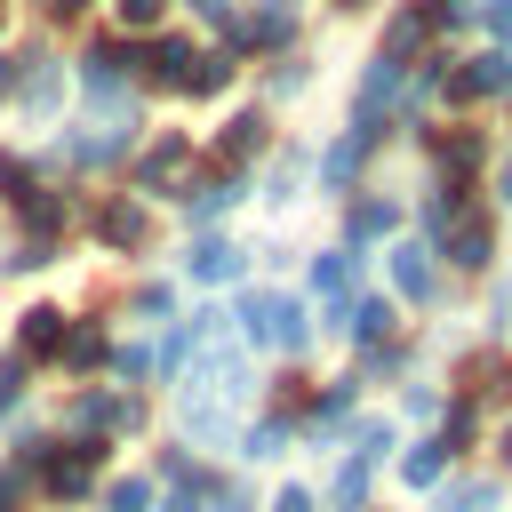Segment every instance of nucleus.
I'll return each mask as SVG.
<instances>
[{
    "label": "nucleus",
    "mask_w": 512,
    "mask_h": 512,
    "mask_svg": "<svg viewBox=\"0 0 512 512\" xmlns=\"http://www.w3.org/2000/svg\"><path fill=\"white\" fill-rule=\"evenodd\" d=\"M160 512H200V496H192V488H176V496H168Z\"/></svg>",
    "instance_id": "45"
},
{
    "label": "nucleus",
    "mask_w": 512,
    "mask_h": 512,
    "mask_svg": "<svg viewBox=\"0 0 512 512\" xmlns=\"http://www.w3.org/2000/svg\"><path fill=\"white\" fill-rule=\"evenodd\" d=\"M224 48L240 56H280V48H304V0H248L224 32Z\"/></svg>",
    "instance_id": "8"
},
{
    "label": "nucleus",
    "mask_w": 512,
    "mask_h": 512,
    "mask_svg": "<svg viewBox=\"0 0 512 512\" xmlns=\"http://www.w3.org/2000/svg\"><path fill=\"white\" fill-rule=\"evenodd\" d=\"M440 264H448V280H456V288H480L488 272H504V216L480 200V208L440 240Z\"/></svg>",
    "instance_id": "5"
},
{
    "label": "nucleus",
    "mask_w": 512,
    "mask_h": 512,
    "mask_svg": "<svg viewBox=\"0 0 512 512\" xmlns=\"http://www.w3.org/2000/svg\"><path fill=\"white\" fill-rule=\"evenodd\" d=\"M192 160H200L192 128H160V136H152V144L136 152V192H184Z\"/></svg>",
    "instance_id": "11"
},
{
    "label": "nucleus",
    "mask_w": 512,
    "mask_h": 512,
    "mask_svg": "<svg viewBox=\"0 0 512 512\" xmlns=\"http://www.w3.org/2000/svg\"><path fill=\"white\" fill-rule=\"evenodd\" d=\"M288 448H296V416H256V424H240V440H232L240 464H280Z\"/></svg>",
    "instance_id": "26"
},
{
    "label": "nucleus",
    "mask_w": 512,
    "mask_h": 512,
    "mask_svg": "<svg viewBox=\"0 0 512 512\" xmlns=\"http://www.w3.org/2000/svg\"><path fill=\"white\" fill-rule=\"evenodd\" d=\"M440 408H448V376H424V368H416V376H400V384H392V416H400V424L432 432V424H440Z\"/></svg>",
    "instance_id": "22"
},
{
    "label": "nucleus",
    "mask_w": 512,
    "mask_h": 512,
    "mask_svg": "<svg viewBox=\"0 0 512 512\" xmlns=\"http://www.w3.org/2000/svg\"><path fill=\"white\" fill-rule=\"evenodd\" d=\"M232 328H240L248 352H288V360H304L312 336H320V320H312V304L296 288H240Z\"/></svg>",
    "instance_id": "1"
},
{
    "label": "nucleus",
    "mask_w": 512,
    "mask_h": 512,
    "mask_svg": "<svg viewBox=\"0 0 512 512\" xmlns=\"http://www.w3.org/2000/svg\"><path fill=\"white\" fill-rule=\"evenodd\" d=\"M344 448H352V456H368V464H392V448H400V416L360 408V416L344 424Z\"/></svg>",
    "instance_id": "28"
},
{
    "label": "nucleus",
    "mask_w": 512,
    "mask_h": 512,
    "mask_svg": "<svg viewBox=\"0 0 512 512\" xmlns=\"http://www.w3.org/2000/svg\"><path fill=\"white\" fill-rule=\"evenodd\" d=\"M264 512H320V488H304V480H280Z\"/></svg>",
    "instance_id": "40"
},
{
    "label": "nucleus",
    "mask_w": 512,
    "mask_h": 512,
    "mask_svg": "<svg viewBox=\"0 0 512 512\" xmlns=\"http://www.w3.org/2000/svg\"><path fill=\"white\" fill-rule=\"evenodd\" d=\"M184 280H200V288H240V280H248V248L224 240V232H200V240L184 248Z\"/></svg>",
    "instance_id": "16"
},
{
    "label": "nucleus",
    "mask_w": 512,
    "mask_h": 512,
    "mask_svg": "<svg viewBox=\"0 0 512 512\" xmlns=\"http://www.w3.org/2000/svg\"><path fill=\"white\" fill-rule=\"evenodd\" d=\"M488 456H496V472L512 480V408H504V416L488 424Z\"/></svg>",
    "instance_id": "42"
},
{
    "label": "nucleus",
    "mask_w": 512,
    "mask_h": 512,
    "mask_svg": "<svg viewBox=\"0 0 512 512\" xmlns=\"http://www.w3.org/2000/svg\"><path fill=\"white\" fill-rule=\"evenodd\" d=\"M320 8H328V16H336V24H360V16H376V8H384V0H320Z\"/></svg>",
    "instance_id": "44"
},
{
    "label": "nucleus",
    "mask_w": 512,
    "mask_h": 512,
    "mask_svg": "<svg viewBox=\"0 0 512 512\" xmlns=\"http://www.w3.org/2000/svg\"><path fill=\"white\" fill-rule=\"evenodd\" d=\"M480 200H488V192H456V184H432V176H424V192L408 200V232H424V240L440 248V240H448Z\"/></svg>",
    "instance_id": "13"
},
{
    "label": "nucleus",
    "mask_w": 512,
    "mask_h": 512,
    "mask_svg": "<svg viewBox=\"0 0 512 512\" xmlns=\"http://www.w3.org/2000/svg\"><path fill=\"white\" fill-rule=\"evenodd\" d=\"M0 512H16V488H8V480H0Z\"/></svg>",
    "instance_id": "48"
},
{
    "label": "nucleus",
    "mask_w": 512,
    "mask_h": 512,
    "mask_svg": "<svg viewBox=\"0 0 512 512\" xmlns=\"http://www.w3.org/2000/svg\"><path fill=\"white\" fill-rule=\"evenodd\" d=\"M56 96H64L56 64H48V56H32V112H56Z\"/></svg>",
    "instance_id": "39"
},
{
    "label": "nucleus",
    "mask_w": 512,
    "mask_h": 512,
    "mask_svg": "<svg viewBox=\"0 0 512 512\" xmlns=\"http://www.w3.org/2000/svg\"><path fill=\"white\" fill-rule=\"evenodd\" d=\"M392 152V136L384 128H328L320 144H312V192L320 200H352L360 184H376V160Z\"/></svg>",
    "instance_id": "2"
},
{
    "label": "nucleus",
    "mask_w": 512,
    "mask_h": 512,
    "mask_svg": "<svg viewBox=\"0 0 512 512\" xmlns=\"http://www.w3.org/2000/svg\"><path fill=\"white\" fill-rule=\"evenodd\" d=\"M96 456H104L96 440H80L72 456H48V496H56V504H72V496H88V480H96Z\"/></svg>",
    "instance_id": "29"
},
{
    "label": "nucleus",
    "mask_w": 512,
    "mask_h": 512,
    "mask_svg": "<svg viewBox=\"0 0 512 512\" xmlns=\"http://www.w3.org/2000/svg\"><path fill=\"white\" fill-rule=\"evenodd\" d=\"M232 88H240V48H200L184 96H192V104H216V96H232Z\"/></svg>",
    "instance_id": "27"
},
{
    "label": "nucleus",
    "mask_w": 512,
    "mask_h": 512,
    "mask_svg": "<svg viewBox=\"0 0 512 512\" xmlns=\"http://www.w3.org/2000/svg\"><path fill=\"white\" fill-rule=\"evenodd\" d=\"M448 392H456V400H480L488 416H504V408H512V344L464 336L456 360H448Z\"/></svg>",
    "instance_id": "4"
},
{
    "label": "nucleus",
    "mask_w": 512,
    "mask_h": 512,
    "mask_svg": "<svg viewBox=\"0 0 512 512\" xmlns=\"http://www.w3.org/2000/svg\"><path fill=\"white\" fill-rule=\"evenodd\" d=\"M304 288H312L320 304H344V296H360V288H368V248H352V240H328V248H312V256H304Z\"/></svg>",
    "instance_id": "10"
},
{
    "label": "nucleus",
    "mask_w": 512,
    "mask_h": 512,
    "mask_svg": "<svg viewBox=\"0 0 512 512\" xmlns=\"http://www.w3.org/2000/svg\"><path fill=\"white\" fill-rule=\"evenodd\" d=\"M64 328H72V320H64L56 304H32V312H24V352H32V360H56V352H64Z\"/></svg>",
    "instance_id": "31"
},
{
    "label": "nucleus",
    "mask_w": 512,
    "mask_h": 512,
    "mask_svg": "<svg viewBox=\"0 0 512 512\" xmlns=\"http://www.w3.org/2000/svg\"><path fill=\"white\" fill-rule=\"evenodd\" d=\"M112 368H120V384H144V376H160V360H152L144 344H112Z\"/></svg>",
    "instance_id": "37"
},
{
    "label": "nucleus",
    "mask_w": 512,
    "mask_h": 512,
    "mask_svg": "<svg viewBox=\"0 0 512 512\" xmlns=\"http://www.w3.org/2000/svg\"><path fill=\"white\" fill-rule=\"evenodd\" d=\"M72 424L128 440V432H144V400H136V392H80V400H72Z\"/></svg>",
    "instance_id": "20"
},
{
    "label": "nucleus",
    "mask_w": 512,
    "mask_h": 512,
    "mask_svg": "<svg viewBox=\"0 0 512 512\" xmlns=\"http://www.w3.org/2000/svg\"><path fill=\"white\" fill-rule=\"evenodd\" d=\"M408 232V192H392V184H360L352 200H336V240H352V248H384V240H400Z\"/></svg>",
    "instance_id": "7"
},
{
    "label": "nucleus",
    "mask_w": 512,
    "mask_h": 512,
    "mask_svg": "<svg viewBox=\"0 0 512 512\" xmlns=\"http://www.w3.org/2000/svg\"><path fill=\"white\" fill-rule=\"evenodd\" d=\"M376 472H384V464L336 448V472H328V488H320V512H368V504H376Z\"/></svg>",
    "instance_id": "18"
},
{
    "label": "nucleus",
    "mask_w": 512,
    "mask_h": 512,
    "mask_svg": "<svg viewBox=\"0 0 512 512\" xmlns=\"http://www.w3.org/2000/svg\"><path fill=\"white\" fill-rule=\"evenodd\" d=\"M96 240H104L112 256L144 248V240H152V216H144V200H104V208H96Z\"/></svg>",
    "instance_id": "25"
},
{
    "label": "nucleus",
    "mask_w": 512,
    "mask_h": 512,
    "mask_svg": "<svg viewBox=\"0 0 512 512\" xmlns=\"http://www.w3.org/2000/svg\"><path fill=\"white\" fill-rule=\"evenodd\" d=\"M384 288L400 296V312H448L456 304V280H448V264H440V248L424 240V232H400V240H384Z\"/></svg>",
    "instance_id": "3"
},
{
    "label": "nucleus",
    "mask_w": 512,
    "mask_h": 512,
    "mask_svg": "<svg viewBox=\"0 0 512 512\" xmlns=\"http://www.w3.org/2000/svg\"><path fill=\"white\" fill-rule=\"evenodd\" d=\"M488 424H496V416H488L480 400H456V392H448V408H440V424H432V432H440V440H448V456L464 464V456H480V448H488Z\"/></svg>",
    "instance_id": "23"
},
{
    "label": "nucleus",
    "mask_w": 512,
    "mask_h": 512,
    "mask_svg": "<svg viewBox=\"0 0 512 512\" xmlns=\"http://www.w3.org/2000/svg\"><path fill=\"white\" fill-rule=\"evenodd\" d=\"M112 16H120V32H152L168 16V0H112Z\"/></svg>",
    "instance_id": "38"
},
{
    "label": "nucleus",
    "mask_w": 512,
    "mask_h": 512,
    "mask_svg": "<svg viewBox=\"0 0 512 512\" xmlns=\"http://www.w3.org/2000/svg\"><path fill=\"white\" fill-rule=\"evenodd\" d=\"M16 80H24V72H16L8 56H0V96H16Z\"/></svg>",
    "instance_id": "46"
},
{
    "label": "nucleus",
    "mask_w": 512,
    "mask_h": 512,
    "mask_svg": "<svg viewBox=\"0 0 512 512\" xmlns=\"http://www.w3.org/2000/svg\"><path fill=\"white\" fill-rule=\"evenodd\" d=\"M400 328H408V312H400L392 288H360V296L328 304V320H320V336H336V344H352V352H376V344H392Z\"/></svg>",
    "instance_id": "6"
},
{
    "label": "nucleus",
    "mask_w": 512,
    "mask_h": 512,
    "mask_svg": "<svg viewBox=\"0 0 512 512\" xmlns=\"http://www.w3.org/2000/svg\"><path fill=\"white\" fill-rule=\"evenodd\" d=\"M448 472H456V456H448V440H440V432H416V440H400V448H392V480H400L408 496H432Z\"/></svg>",
    "instance_id": "15"
},
{
    "label": "nucleus",
    "mask_w": 512,
    "mask_h": 512,
    "mask_svg": "<svg viewBox=\"0 0 512 512\" xmlns=\"http://www.w3.org/2000/svg\"><path fill=\"white\" fill-rule=\"evenodd\" d=\"M256 168H264V192H256L264 208H296V200L312 192V144H304V136H296V144H272Z\"/></svg>",
    "instance_id": "14"
},
{
    "label": "nucleus",
    "mask_w": 512,
    "mask_h": 512,
    "mask_svg": "<svg viewBox=\"0 0 512 512\" xmlns=\"http://www.w3.org/2000/svg\"><path fill=\"white\" fill-rule=\"evenodd\" d=\"M104 360H112V336H104L96 320L64 328V368H104Z\"/></svg>",
    "instance_id": "32"
},
{
    "label": "nucleus",
    "mask_w": 512,
    "mask_h": 512,
    "mask_svg": "<svg viewBox=\"0 0 512 512\" xmlns=\"http://www.w3.org/2000/svg\"><path fill=\"white\" fill-rule=\"evenodd\" d=\"M104 512H152V480H144V472L112 480V488H104Z\"/></svg>",
    "instance_id": "35"
},
{
    "label": "nucleus",
    "mask_w": 512,
    "mask_h": 512,
    "mask_svg": "<svg viewBox=\"0 0 512 512\" xmlns=\"http://www.w3.org/2000/svg\"><path fill=\"white\" fill-rule=\"evenodd\" d=\"M0 24H8V0H0Z\"/></svg>",
    "instance_id": "50"
},
{
    "label": "nucleus",
    "mask_w": 512,
    "mask_h": 512,
    "mask_svg": "<svg viewBox=\"0 0 512 512\" xmlns=\"http://www.w3.org/2000/svg\"><path fill=\"white\" fill-rule=\"evenodd\" d=\"M376 48H384L392 64H416V56L432 48V16H424V0H384V24H376Z\"/></svg>",
    "instance_id": "17"
},
{
    "label": "nucleus",
    "mask_w": 512,
    "mask_h": 512,
    "mask_svg": "<svg viewBox=\"0 0 512 512\" xmlns=\"http://www.w3.org/2000/svg\"><path fill=\"white\" fill-rule=\"evenodd\" d=\"M176 200H184L192 232H216V224H224V216H232V208L248 200V176H240V168H208V176H192V184H184Z\"/></svg>",
    "instance_id": "12"
},
{
    "label": "nucleus",
    "mask_w": 512,
    "mask_h": 512,
    "mask_svg": "<svg viewBox=\"0 0 512 512\" xmlns=\"http://www.w3.org/2000/svg\"><path fill=\"white\" fill-rule=\"evenodd\" d=\"M504 128H512V96H504Z\"/></svg>",
    "instance_id": "49"
},
{
    "label": "nucleus",
    "mask_w": 512,
    "mask_h": 512,
    "mask_svg": "<svg viewBox=\"0 0 512 512\" xmlns=\"http://www.w3.org/2000/svg\"><path fill=\"white\" fill-rule=\"evenodd\" d=\"M128 304H136V320H176V288H168V280H144Z\"/></svg>",
    "instance_id": "36"
},
{
    "label": "nucleus",
    "mask_w": 512,
    "mask_h": 512,
    "mask_svg": "<svg viewBox=\"0 0 512 512\" xmlns=\"http://www.w3.org/2000/svg\"><path fill=\"white\" fill-rule=\"evenodd\" d=\"M472 40H488V48H512V0H480V16H472Z\"/></svg>",
    "instance_id": "34"
},
{
    "label": "nucleus",
    "mask_w": 512,
    "mask_h": 512,
    "mask_svg": "<svg viewBox=\"0 0 512 512\" xmlns=\"http://www.w3.org/2000/svg\"><path fill=\"white\" fill-rule=\"evenodd\" d=\"M424 504H432V512H504V472H464V464H456Z\"/></svg>",
    "instance_id": "19"
},
{
    "label": "nucleus",
    "mask_w": 512,
    "mask_h": 512,
    "mask_svg": "<svg viewBox=\"0 0 512 512\" xmlns=\"http://www.w3.org/2000/svg\"><path fill=\"white\" fill-rule=\"evenodd\" d=\"M480 192H488L496 216H512V128L496 136V160H488V184H480Z\"/></svg>",
    "instance_id": "33"
},
{
    "label": "nucleus",
    "mask_w": 512,
    "mask_h": 512,
    "mask_svg": "<svg viewBox=\"0 0 512 512\" xmlns=\"http://www.w3.org/2000/svg\"><path fill=\"white\" fill-rule=\"evenodd\" d=\"M136 64H144V80H152V88H176V96H184V80H192L200 48H192L184 32H160V40H152V48L136 56Z\"/></svg>",
    "instance_id": "24"
},
{
    "label": "nucleus",
    "mask_w": 512,
    "mask_h": 512,
    "mask_svg": "<svg viewBox=\"0 0 512 512\" xmlns=\"http://www.w3.org/2000/svg\"><path fill=\"white\" fill-rule=\"evenodd\" d=\"M480 336L512 344V272H488L480 280Z\"/></svg>",
    "instance_id": "30"
},
{
    "label": "nucleus",
    "mask_w": 512,
    "mask_h": 512,
    "mask_svg": "<svg viewBox=\"0 0 512 512\" xmlns=\"http://www.w3.org/2000/svg\"><path fill=\"white\" fill-rule=\"evenodd\" d=\"M280 144V128H272V104H240V112H224V128L208 136V168H256L264 152Z\"/></svg>",
    "instance_id": "9"
},
{
    "label": "nucleus",
    "mask_w": 512,
    "mask_h": 512,
    "mask_svg": "<svg viewBox=\"0 0 512 512\" xmlns=\"http://www.w3.org/2000/svg\"><path fill=\"white\" fill-rule=\"evenodd\" d=\"M184 8H192V16H200V24H216V32H232V16H240V8H232V0H184Z\"/></svg>",
    "instance_id": "43"
},
{
    "label": "nucleus",
    "mask_w": 512,
    "mask_h": 512,
    "mask_svg": "<svg viewBox=\"0 0 512 512\" xmlns=\"http://www.w3.org/2000/svg\"><path fill=\"white\" fill-rule=\"evenodd\" d=\"M208 512H256V496L240 480H208Z\"/></svg>",
    "instance_id": "41"
},
{
    "label": "nucleus",
    "mask_w": 512,
    "mask_h": 512,
    "mask_svg": "<svg viewBox=\"0 0 512 512\" xmlns=\"http://www.w3.org/2000/svg\"><path fill=\"white\" fill-rule=\"evenodd\" d=\"M368 512H384V504H368Z\"/></svg>",
    "instance_id": "51"
},
{
    "label": "nucleus",
    "mask_w": 512,
    "mask_h": 512,
    "mask_svg": "<svg viewBox=\"0 0 512 512\" xmlns=\"http://www.w3.org/2000/svg\"><path fill=\"white\" fill-rule=\"evenodd\" d=\"M312 80H320V56H312V48L264 56V104H296V96H312Z\"/></svg>",
    "instance_id": "21"
},
{
    "label": "nucleus",
    "mask_w": 512,
    "mask_h": 512,
    "mask_svg": "<svg viewBox=\"0 0 512 512\" xmlns=\"http://www.w3.org/2000/svg\"><path fill=\"white\" fill-rule=\"evenodd\" d=\"M48 8H56V16H80V8H88V0H48Z\"/></svg>",
    "instance_id": "47"
}]
</instances>
